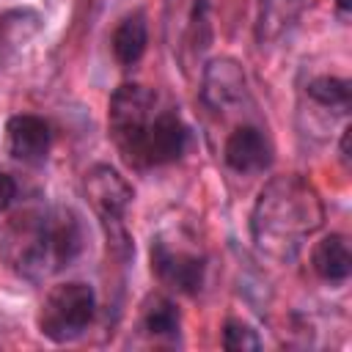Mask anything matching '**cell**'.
<instances>
[{"mask_svg":"<svg viewBox=\"0 0 352 352\" xmlns=\"http://www.w3.org/2000/svg\"><path fill=\"white\" fill-rule=\"evenodd\" d=\"M96 316V292L85 280L55 283L38 305V333L52 344L77 341Z\"/></svg>","mask_w":352,"mask_h":352,"instance_id":"obj_4","label":"cell"},{"mask_svg":"<svg viewBox=\"0 0 352 352\" xmlns=\"http://www.w3.org/2000/svg\"><path fill=\"white\" fill-rule=\"evenodd\" d=\"M341 160L349 165V126H346L344 135H341Z\"/></svg>","mask_w":352,"mask_h":352,"instance_id":"obj_18","label":"cell"},{"mask_svg":"<svg viewBox=\"0 0 352 352\" xmlns=\"http://www.w3.org/2000/svg\"><path fill=\"white\" fill-rule=\"evenodd\" d=\"M85 248L80 214L63 204H44L11 217L0 236V256L25 280H47L69 270Z\"/></svg>","mask_w":352,"mask_h":352,"instance_id":"obj_2","label":"cell"},{"mask_svg":"<svg viewBox=\"0 0 352 352\" xmlns=\"http://www.w3.org/2000/svg\"><path fill=\"white\" fill-rule=\"evenodd\" d=\"M140 327L148 338L154 341H168V344H176L179 333H182V314H179V305L165 297V294H151L146 302H143V311H140Z\"/></svg>","mask_w":352,"mask_h":352,"instance_id":"obj_12","label":"cell"},{"mask_svg":"<svg viewBox=\"0 0 352 352\" xmlns=\"http://www.w3.org/2000/svg\"><path fill=\"white\" fill-rule=\"evenodd\" d=\"M82 190H85V198L91 204V209L96 212L104 234H107V242L113 245L116 253L126 256L132 250V242H129V231H126V209L135 198L132 192V184L110 165H94L85 179H82Z\"/></svg>","mask_w":352,"mask_h":352,"instance_id":"obj_5","label":"cell"},{"mask_svg":"<svg viewBox=\"0 0 352 352\" xmlns=\"http://www.w3.org/2000/svg\"><path fill=\"white\" fill-rule=\"evenodd\" d=\"M226 349L231 352H248V349H261V338L258 333L245 324L242 319H228L223 324V341H220Z\"/></svg>","mask_w":352,"mask_h":352,"instance_id":"obj_15","label":"cell"},{"mask_svg":"<svg viewBox=\"0 0 352 352\" xmlns=\"http://www.w3.org/2000/svg\"><path fill=\"white\" fill-rule=\"evenodd\" d=\"M146 44H148V28H146V14L143 11H129L126 16L118 19L113 36H110V50H113V58L124 66V69H132L143 52H146Z\"/></svg>","mask_w":352,"mask_h":352,"instance_id":"obj_11","label":"cell"},{"mask_svg":"<svg viewBox=\"0 0 352 352\" xmlns=\"http://www.w3.org/2000/svg\"><path fill=\"white\" fill-rule=\"evenodd\" d=\"M311 270L319 280L330 286H341L349 280L352 272V256H349V242L344 234H327L322 236L314 250H311Z\"/></svg>","mask_w":352,"mask_h":352,"instance_id":"obj_10","label":"cell"},{"mask_svg":"<svg viewBox=\"0 0 352 352\" xmlns=\"http://www.w3.org/2000/svg\"><path fill=\"white\" fill-rule=\"evenodd\" d=\"M52 148V126L36 113H16L6 121V151L11 160L38 168L47 162Z\"/></svg>","mask_w":352,"mask_h":352,"instance_id":"obj_7","label":"cell"},{"mask_svg":"<svg viewBox=\"0 0 352 352\" xmlns=\"http://www.w3.org/2000/svg\"><path fill=\"white\" fill-rule=\"evenodd\" d=\"M201 99L214 113H228L248 102V77L234 58H212L201 77Z\"/></svg>","mask_w":352,"mask_h":352,"instance_id":"obj_8","label":"cell"},{"mask_svg":"<svg viewBox=\"0 0 352 352\" xmlns=\"http://www.w3.org/2000/svg\"><path fill=\"white\" fill-rule=\"evenodd\" d=\"M223 162L234 173H261L272 165V143L256 124H239L223 143Z\"/></svg>","mask_w":352,"mask_h":352,"instance_id":"obj_9","label":"cell"},{"mask_svg":"<svg viewBox=\"0 0 352 352\" xmlns=\"http://www.w3.org/2000/svg\"><path fill=\"white\" fill-rule=\"evenodd\" d=\"M151 272L154 278L176 292V294H187L195 297L204 289L206 280V258L201 253L184 250V248H170L165 239H151Z\"/></svg>","mask_w":352,"mask_h":352,"instance_id":"obj_6","label":"cell"},{"mask_svg":"<svg viewBox=\"0 0 352 352\" xmlns=\"http://www.w3.org/2000/svg\"><path fill=\"white\" fill-rule=\"evenodd\" d=\"M305 94L314 104H319L327 113L333 110L338 116H346V110H349V80H344V77H330V74L314 77L305 85Z\"/></svg>","mask_w":352,"mask_h":352,"instance_id":"obj_13","label":"cell"},{"mask_svg":"<svg viewBox=\"0 0 352 352\" xmlns=\"http://www.w3.org/2000/svg\"><path fill=\"white\" fill-rule=\"evenodd\" d=\"M11 19H14V14L0 16V52L8 50L11 41H14V28H16V22H11Z\"/></svg>","mask_w":352,"mask_h":352,"instance_id":"obj_17","label":"cell"},{"mask_svg":"<svg viewBox=\"0 0 352 352\" xmlns=\"http://www.w3.org/2000/svg\"><path fill=\"white\" fill-rule=\"evenodd\" d=\"M16 192H19V187H16L14 176L0 168V214L11 209V204L16 201Z\"/></svg>","mask_w":352,"mask_h":352,"instance_id":"obj_16","label":"cell"},{"mask_svg":"<svg viewBox=\"0 0 352 352\" xmlns=\"http://www.w3.org/2000/svg\"><path fill=\"white\" fill-rule=\"evenodd\" d=\"M300 0H258V41L278 38L297 16Z\"/></svg>","mask_w":352,"mask_h":352,"instance_id":"obj_14","label":"cell"},{"mask_svg":"<svg viewBox=\"0 0 352 352\" xmlns=\"http://www.w3.org/2000/svg\"><path fill=\"white\" fill-rule=\"evenodd\" d=\"M336 8H338V11L344 14V16H346V8H349V0H336Z\"/></svg>","mask_w":352,"mask_h":352,"instance_id":"obj_19","label":"cell"},{"mask_svg":"<svg viewBox=\"0 0 352 352\" xmlns=\"http://www.w3.org/2000/svg\"><path fill=\"white\" fill-rule=\"evenodd\" d=\"M324 223L319 192L297 173L272 176L250 212V236L261 256L289 264L297 258L302 242Z\"/></svg>","mask_w":352,"mask_h":352,"instance_id":"obj_3","label":"cell"},{"mask_svg":"<svg viewBox=\"0 0 352 352\" xmlns=\"http://www.w3.org/2000/svg\"><path fill=\"white\" fill-rule=\"evenodd\" d=\"M107 132L121 160L135 170H151L182 160L190 129L179 107L143 82H121L107 102Z\"/></svg>","mask_w":352,"mask_h":352,"instance_id":"obj_1","label":"cell"}]
</instances>
